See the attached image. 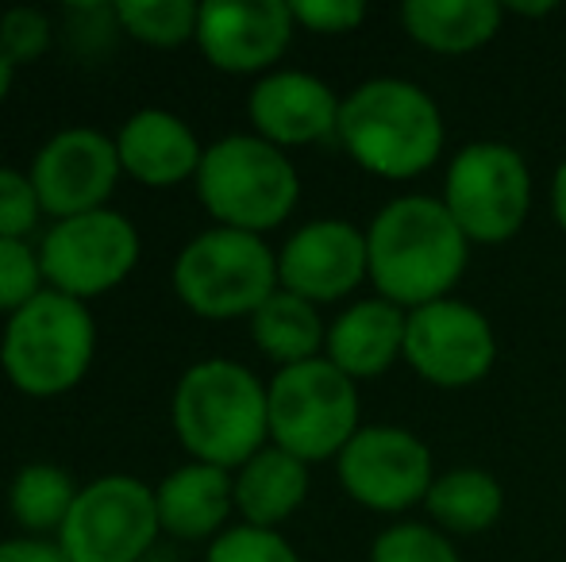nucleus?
Listing matches in <instances>:
<instances>
[{"mask_svg": "<svg viewBox=\"0 0 566 562\" xmlns=\"http://www.w3.org/2000/svg\"><path fill=\"white\" fill-rule=\"evenodd\" d=\"M366 251L378 297L405 312L451 297L470 263V240L451 220L448 204L424 193L381 204L366 227Z\"/></svg>", "mask_w": 566, "mask_h": 562, "instance_id": "obj_1", "label": "nucleus"}, {"mask_svg": "<svg viewBox=\"0 0 566 562\" xmlns=\"http://www.w3.org/2000/svg\"><path fill=\"white\" fill-rule=\"evenodd\" d=\"M170 427L193 463L235 474L270 443V390L235 359H201L178 378Z\"/></svg>", "mask_w": 566, "mask_h": 562, "instance_id": "obj_2", "label": "nucleus"}, {"mask_svg": "<svg viewBox=\"0 0 566 562\" xmlns=\"http://www.w3.org/2000/svg\"><path fill=\"white\" fill-rule=\"evenodd\" d=\"M336 139L366 173L409 181L440 162L448 131L432 93L405 77H370L343 97Z\"/></svg>", "mask_w": 566, "mask_h": 562, "instance_id": "obj_3", "label": "nucleus"}, {"mask_svg": "<svg viewBox=\"0 0 566 562\" xmlns=\"http://www.w3.org/2000/svg\"><path fill=\"white\" fill-rule=\"evenodd\" d=\"M193 189L217 227L266 235L297 209L301 173L282 147L254 131H235L205 147Z\"/></svg>", "mask_w": 566, "mask_h": 562, "instance_id": "obj_4", "label": "nucleus"}, {"mask_svg": "<svg viewBox=\"0 0 566 562\" xmlns=\"http://www.w3.org/2000/svg\"><path fill=\"white\" fill-rule=\"evenodd\" d=\"M97 354V320L90 305L43 289L12 312L0 331V370L23 397H62L85 382Z\"/></svg>", "mask_w": 566, "mask_h": 562, "instance_id": "obj_5", "label": "nucleus"}, {"mask_svg": "<svg viewBox=\"0 0 566 562\" xmlns=\"http://www.w3.org/2000/svg\"><path fill=\"white\" fill-rule=\"evenodd\" d=\"M174 293L193 316L212 324L251 320L277 289V251L262 235L235 227H205L178 251Z\"/></svg>", "mask_w": 566, "mask_h": 562, "instance_id": "obj_6", "label": "nucleus"}, {"mask_svg": "<svg viewBox=\"0 0 566 562\" xmlns=\"http://www.w3.org/2000/svg\"><path fill=\"white\" fill-rule=\"evenodd\" d=\"M270 390V443L301 463H328L355 439L358 424V382H350L328 359L297 362L274 370Z\"/></svg>", "mask_w": 566, "mask_h": 562, "instance_id": "obj_7", "label": "nucleus"}, {"mask_svg": "<svg viewBox=\"0 0 566 562\" xmlns=\"http://www.w3.org/2000/svg\"><path fill=\"white\" fill-rule=\"evenodd\" d=\"M443 204L470 243L497 247L524 227L532 212V170L516 147L501 139L467 142L448 162Z\"/></svg>", "mask_w": 566, "mask_h": 562, "instance_id": "obj_8", "label": "nucleus"}, {"mask_svg": "<svg viewBox=\"0 0 566 562\" xmlns=\"http://www.w3.org/2000/svg\"><path fill=\"white\" fill-rule=\"evenodd\" d=\"M35 247L46 289L82 300V305L119 289L143 255L139 227L113 204L85 212V216L54 220Z\"/></svg>", "mask_w": 566, "mask_h": 562, "instance_id": "obj_9", "label": "nucleus"}, {"mask_svg": "<svg viewBox=\"0 0 566 562\" xmlns=\"http://www.w3.org/2000/svg\"><path fill=\"white\" fill-rule=\"evenodd\" d=\"M158 536L155 486L135 474H101L82 486L54 543L70 562H143Z\"/></svg>", "mask_w": 566, "mask_h": 562, "instance_id": "obj_10", "label": "nucleus"}, {"mask_svg": "<svg viewBox=\"0 0 566 562\" xmlns=\"http://www.w3.org/2000/svg\"><path fill=\"white\" fill-rule=\"evenodd\" d=\"M336 474L343 494L370 512H409L424 505L436 474V458L420 435L397 424H366L339 450Z\"/></svg>", "mask_w": 566, "mask_h": 562, "instance_id": "obj_11", "label": "nucleus"}, {"mask_svg": "<svg viewBox=\"0 0 566 562\" xmlns=\"http://www.w3.org/2000/svg\"><path fill=\"white\" fill-rule=\"evenodd\" d=\"M405 362L440 390L478 385L497 362V331L470 300L443 297L412 308L405 328Z\"/></svg>", "mask_w": 566, "mask_h": 562, "instance_id": "obj_12", "label": "nucleus"}, {"mask_svg": "<svg viewBox=\"0 0 566 562\" xmlns=\"http://www.w3.org/2000/svg\"><path fill=\"white\" fill-rule=\"evenodd\" d=\"M31 181L51 220L85 216V212L108 209L119 178L116 139L101 128H62L54 131L31 158Z\"/></svg>", "mask_w": 566, "mask_h": 562, "instance_id": "obj_13", "label": "nucleus"}, {"mask_svg": "<svg viewBox=\"0 0 566 562\" xmlns=\"http://www.w3.org/2000/svg\"><path fill=\"white\" fill-rule=\"evenodd\" d=\"M297 35L290 0H209L197 20V51L212 70L266 77Z\"/></svg>", "mask_w": 566, "mask_h": 562, "instance_id": "obj_14", "label": "nucleus"}, {"mask_svg": "<svg viewBox=\"0 0 566 562\" xmlns=\"http://www.w3.org/2000/svg\"><path fill=\"white\" fill-rule=\"evenodd\" d=\"M277 282L316 308L343 300L370 282L366 232L336 216L308 220L277 247Z\"/></svg>", "mask_w": 566, "mask_h": 562, "instance_id": "obj_15", "label": "nucleus"}, {"mask_svg": "<svg viewBox=\"0 0 566 562\" xmlns=\"http://www.w3.org/2000/svg\"><path fill=\"white\" fill-rule=\"evenodd\" d=\"M343 97L305 70H274L259 77L247 97V120L259 139L274 147H313L336 139Z\"/></svg>", "mask_w": 566, "mask_h": 562, "instance_id": "obj_16", "label": "nucleus"}, {"mask_svg": "<svg viewBox=\"0 0 566 562\" xmlns=\"http://www.w3.org/2000/svg\"><path fill=\"white\" fill-rule=\"evenodd\" d=\"M116 155L124 178L147 189H174L201 170L205 142L170 108H139L116 131Z\"/></svg>", "mask_w": 566, "mask_h": 562, "instance_id": "obj_17", "label": "nucleus"}, {"mask_svg": "<svg viewBox=\"0 0 566 562\" xmlns=\"http://www.w3.org/2000/svg\"><path fill=\"white\" fill-rule=\"evenodd\" d=\"M158 524L174 540H217L235 517V478L209 463H181L155 486Z\"/></svg>", "mask_w": 566, "mask_h": 562, "instance_id": "obj_18", "label": "nucleus"}, {"mask_svg": "<svg viewBox=\"0 0 566 562\" xmlns=\"http://www.w3.org/2000/svg\"><path fill=\"white\" fill-rule=\"evenodd\" d=\"M405 328H409V312L394 300H355L328 324L324 359L339 367L350 382L381 378L397 359H405Z\"/></svg>", "mask_w": 566, "mask_h": 562, "instance_id": "obj_19", "label": "nucleus"}, {"mask_svg": "<svg viewBox=\"0 0 566 562\" xmlns=\"http://www.w3.org/2000/svg\"><path fill=\"white\" fill-rule=\"evenodd\" d=\"M235 517L239 524L254 528H282L308 497V463H301L290 450L266 447L251 455L235 474Z\"/></svg>", "mask_w": 566, "mask_h": 562, "instance_id": "obj_20", "label": "nucleus"}, {"mask_svg": "<svg viewBox=\"0 0 566 562\" xmlns=\"http://www.w3.org/2000/svg\"><path fill=\"white\" fill-rule=\"evenodd\" d=\"M505 8L493 0H409L401 28L432 54H470L497 39Z\"/></svg>", "mask_w": 566, "mask_h": 562, "instance_id": "obj_21", "label": "nucleus"}, {"mask_svg": "<svg viewBox=\"0 0 566 562\" xmlns=\"http://www.w3.org/2000/svg\"><path fill=\"white\" fill-rule=\"evenodd\" d=\"M251 339L277 370L313 362L328 343V324L313 300L297 297L290 289H277L259 312L251 316Z\"/></svg>", "mask_w": 566, "mask_h": 562, "instance_id": "obj_22", "label": "nucleus"}, {"mask_svg": "<svg viewBox=\"0 0 566 562\" xmlns=\"http://www.w3.org/2000/svg\"><path fill=\"white\" fill-rule=\"evenodd\" d=\"M432 524L448 536H482L505 512V489L482 466H454L440 474L424 497Z\"/></svg>", "mask_w": 566, "mask_h": 562, "instance_id": "obj_23", "label": "nucleus"}, {"mask_svg": "<svg viewBox=\"0 0 566 562\" xmlns=\"http://www.w3.org/2000/svg\"><path fill=\"white\" fill-rule=\"evenodd\" d=\"M82 486L59 463H28L8 481V512L31 540H54L66 524Z\"/></svg>", "mask_w": 566, "mask_h": 562, "instance_id": "obj_24", "label": "nucleus"}, {"mask_svg": "<svg viewBox=\"0 0 566 562\" xmlns=\"http://www.w3.org/2000/svg\"><path fill=\"white\" fill-rule=\"evenodd\" d=\"M113 8L119 35L135 39L143 46L174 51V46L197 43L201 4H193V0H119Z\"/></svg>", "mask_w": 566, "mask_h": 562, "instance_id": "obj_25", "label": "nucleus"}, {"mask_svg": "<svg viewBox=\"0 0 566 562\" xmlns=\"http://www.w3.org/2000/svg\"><path fill=\"white\" fill-rule=\"evenodd\" d=\"M370 562H462V555L454 551L451 536L436 524L405 520L378 532V540L370 543Z\"/></svg>", "mask_w": 566, "mask_h": 562, "instance_id": "obj_26", "label": "nucleus"}, {"mask_svg": "<svg viewBox=\"0 0 566 562\" xmlns=\"http://www.w3.org/2000/svg\"><path fill=\"white\" fill-rule=\"evenodd\" d=\"M46 289L39 247L28 240H0V316L20 312Z\"/></svg>", "mask_w": 566, "mask_h": 562, "instance_id": "obj_27", "label": "nucleus"}, {"mask_svg": "<svg viewBox=\"0 0 566 562\" xmlns=\"http://www.w3.org/2000/svg\"><path fill=\"white\" fill-rule=\"evenodd\" d=\"M54 43V20L35 4L0 8V51L15 70L39 62Z\"/></svg>", "mask_w": 566, "mask_h": 562, "instance_id": "obj_28", "label": "nucleus"}, {"mask_svg": "<svg viewBox=\"0 0 566 562\" xmlns=\"http://www.w3.org/2000/svg\"><path fill=\"white\" fill-rule=\"evenodd\" d=\"M205 562H301L297 548L274 528L231 524L209 543Z\"/></svg>", "mask_w": 566, "mask_h": 562, "instance_id": "obj_29", "label": "nucleus"}, {"mask_svg": "<svg viewBox=\"0 0 566 562\" xmlns=\"http://www.w3.org/2000/svg\"><path fill=\"white\" fill-rule=\"evenodd\" d=\"M43 216L46 212L31 173L0 166V240H31Z\"/></svg>", "mask_w": 566, "mask_h": 562, "instance_id": "obj_30", "label": "nucleus"}, {"mask_svg": "<svg viewBox=\"0 0 566 562\" xmlns=\"http://www.w3.org/2000/svg\"><path fill=\"white\" fill-rule=\"evenodd\" d=\"M293 20L313 35H350L366 23L363 0H293Z\"/></svg>", "mask_w": 566, "mask_h": 562, "instance_id": "obj_31", "label": "nucleus"}, {"mask_svg": "<svg viewBox=\"0 0 566 562\" xmlns=\"http://www.w3.org/2000/svg\"><path fill=\"white\" fill-rule=\"evenodd\" d=\"M0 562H70L54 540H31V536H15V540H0Z\"/></svg>", "mask_w": 566, "mask_h": 562, "instance_id": "obj_32", "label": "nucleus"}, {"mask_svg": "<svg viewBox=\"0 0 566 562\" xmlns=\"http://www.w3.org/2000/svg\"><path fill=\"white\" fill-rule=\"evenodd\" d=\"M552 216H555V224L566 232V162L555 170V178H552Z\"/></svg>", "mask_w": 566, "mask_h": 562, "instance_id": "obj_33", "label": "nucleus"}, {"mask_svg": "<svg viewBox=\"0 0 566 562\" xmlns=\"http://www.w3.org/2000/svg\"><path fill=\"white\" fill-rule=\"evenodd\" d=\"M12 85H15V66L8 62V54L0 51V105L8 100V93H12Z\"/></svg>", "mask_w": 566, "mask_h": 562, "instance_id": "obj_34", "label": "nucleus"}, {"mask_svg": "<svg viewBox=\"0 0 566 562\" xmlns=\"http://www.w3.org/2000/svg\"><path fill=\"white\" fill-rule=\"evenodd\" d=\"M505 8V4H501ZM505 12H516V15H547V12H555V4L552 0H544V4H509Z\"/></svg>", "mask_w": 566, "mask_h": 562, "instance_id": "obj_35", "label": "nucleus"}]
</instances>
